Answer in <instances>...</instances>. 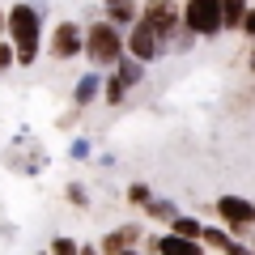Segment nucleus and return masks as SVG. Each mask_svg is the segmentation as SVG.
Instances as JSON below:
<instances>
[{
    "mask_svg": "<svg viewBox=\"0 0 255 255\" xmlns=\"http://www.w3.org/2000/svg\"><path fill=\"white\" fill-rule=\"evenodd\" d=\"M140 238H145V226L128 221V226H119V230H111V234H102L98 251H102V255H124L128 247H140Z\"/></svg>",
    "mask_w": 255,
    "mask_h": 255,
    "instance_id": "9",
    "label": "nucleus"
},
{
    "mask_svg": "<svg viewBox=\"0 0 255 255\" xmlns=\"http://www.w3.org/2000/svg\"><path fill=\"white\" fill-rule=\"evenodd\" d=\"M0 34H9V13H0Z\"/></svg>",
    "mask_w": 255,
    "mask_h": 255,
    "instance_id": "27",
    "label": "nucleus"
},
{
    "mask_svg": "<svg viewBox=\"0 0 255 255\" xmlns=\"http://www.w3.org/2000/svg\"><path fill=\"white\" fill-rule=\"evenodd\" d=\"M47 251H51V255H81V243H77V238H68V234H55Z\"/></svg>",
    "mask_w": 255,
    "mask_h": 255,
    "instance_id": "20",
    "label": "nucleus"
},
{
    "mask_svg": "<svg viewBox=\"0 0 255 255\" xmlns=\"http://www.w3.org/2000/svg\"><path fill=\"white\" fill-rule=\"evenodd\" d=\"M149 251H157V255H209V247L196 243V238H183V234H157V238H149Z\"/></svg>",
    "mask_w": 255,
    "mask_h": 255,
    "instance_id": "10",
    "label": "nucleus"
},
{
    "mask_svg": "<svg viewBox=\"0 0 255 255\" xmlns=\"http://www.w3.org/2000/svg\"><path fill=\"white\" fill-rule=\"evenodd\" d=\"M64 200L73 204V209H90V187H85V183H64Z\"/></svg>",
    "mask_w": 255,
    "mask_h": 255,
    "instance_id": "17",
    "label": "nucleus"
},
{
    "mask_svg": "<svg viewBox=\"0 0 255 255\" xmlns=\"http://www.w3.org/2000/svg\"><path fill=\"white\" fill-rule=\"evenodd\" d=\"M247 64H251V73H255V47H251V60H247Z\"/></svg>",
    "mask_w": 255,
    "mask_h": 255,
    "instance_id": "29",
    "label": "nucleus"
},
{
    "mask_svg": "<svg viewBox=\"0 0 255 255\" xmlns=\"http://www.w3.org/2000/svg\"><path fill=\"white\" fill-rule=\"evenodd\" d=\"M124 255H145V251H140V247H128V251Z\"/></svg>",
    "mask_w": 255,
    "mask_h": 255,
    "instance_id": "28",
    "label": "nucleus"
},
{
    "mask_svg": "<svg viewBox=\"0 0 255 255\" xmlns=\"http://www.w3.org/2000/svg\"><path fill=\"white\" fill-rule=\"evenodd\" d=\"M124 55H128V34L115 21L102 17L94 26H85V60H90V68H115Z\"/></svg>",
    "mask_w": 255,
    "mask_h": 255,
    "instance_id": "2",
    "label": "nucleus"
},
{
    "mask_svg": "<svg viewBox=\"0 0 255 255\" xmlns=\"http://www.w3.org/2000/svg\"><path fill=\"white\" fill-rule=\"evenodd\" d=\"M145 217L157 221V226H174V217H179V204H174L170 196H153V200L145 204Z\"/></svg>",
    "mask_w": 255,
    "mask_h": 255,
    "instance_id": "14",
    "label": "nucleus"
},
{
    "mask_svg": "<svg viewBox=\"0 0 255 255\" xmlns=\"http://www.w3.org/2000/svg\"><path fill=\"white\" fill-rule=\"evenodd\" d=\"M217 217L234 238H251L255 230V204L247 196H217Z\"/></svg>",
    "mask_w": 255,
    "mask_h": 255,
    "instance_id": "5",
    "label": "nucleus"
},
{
    "mask_svg": "<svg viewBox=\"0 0 255 255\" xmlns=\"http://www.w3.org/2000/svg\"><path fill=\"white\" fill-rule=\"evenodd\" d=\"M102 13H107V21H115L119 30L140 21V4L136 0H102Z\"/></svg>",
    "mask_w": 255,
    "mask_h": 255,
    "instance_id": "12",
    "label": "nucleus"
},
{
    "mask_svg": "<svg viewBox=\"0 0 255 255\" xmlns=\"http://www.w3.org/2000/svg\"><path fill=\"white\" fill-rule=\"evenodd\" d=\"M140 21H145L166 47L183 30V4H174V0H149V4H140Z\"/></svg>",
    "mask_w": 255,
    "mask_h": 255,
    "instance_id": "3",
    "label": "nucleus"
},
{
    "mask_svg": "<svg viewBox=\"0 0 255 255\" xmlns=\"http://www.w3.org/2000/svg\"><path fill=\"white\" fill-rule=\"evenodd\" d=\"M251 4L255 0H221V21H226V30H243Z\"/></svg>",
    "mask_w": 255,
    "mask_h": 255,
    "instance_id": "15",
    "label": "nucleus"
},
{
    "mask_svg": "<svg viewBox=\"0 0 255 255\" xmlns=\"http://www.w3.org/2000/svg\"><path fill=\"white\" fill-rule=\"evenodd\" d=\"M162 51H166V47H162V38H157L153 30L145 26V21L128 26V55H132V60H140V64H153Z\"/></svg>",
    "mask_w": 255,
    "mask_h": 255,
    "instance_id": "8",
    "label": "nucleus"
},
{
    "mask_svg": "<svg viewBox=\"0 0 255 255\" xmlns=\"http://www.w3.org/2000/svg\"><path fill=\"white\" fill-rule=\"evenodd\" d=\"M38 255H51V251H38Z\"/></svg>",
    "mask_w": 255,
    "mask_h": 255,
    "instance_id": "31",
    "label": "nucleus"
},
{
    "mask_svg": "<svg viewBox=\"0 0 255 255\" xmlns=\"http://www.w3.org/2000/svg\"><path fill=\"white\" fill-rule=\"evenodd\" d=\"M226 255H255V251H251V243H238V238H234V243H230V251H226Z\"/></svg>",
    "mask_w": 255,
    "mask_h": 255,
    "instance_id": "25",
    "label": "nucleus"
},
{
    "mask_svg": "<svg viewBox=\"0 0 255 255\" xmlns=\"http://www.w3.org/2000/svg\"><path fill=\"white\" fill-rule=\"evenodd\" d=\"M85 51V30L77 21H55L51 38H47V55L51 60H77Z\"/></svg>",
    "mask_w": 255,
    "mask_h": 255,
    "instance_id": "7",
    "label": "nucleus"
},
{
    "mask_svg": "<svg viewBox=\"0 0 255 255\" xmlns=\"http://www.w3.org/2000/svg\"><path fill=\"white\" fill-rule=\"evenodd\" d=\"M81 255H102V251H98V243H81Z\"/></svg>",
    "mask_w": 255,
    "mask_h": 255,
    "instance_id": "26",
    "label": "nucleus"
},
{
    "mask_svg": "<svg viewBox=\"0 0 255 255\" xmlns=\"http://www.w3.org/2000/svg\"><path fill=\"white\" fill-rule=\"evenodd\" d=\"M183 26L200 38H217L226 30L221 21V0H183Z\"/></svg>",
    "mask_w": 255,
    "mask_h": 255,
    "instance_id": "4",
    "label": "nucleus"
},
{
    "mask_svg": "<svg viewBox=\"0 0 255 255\" xmlns=\"http://www.w3.org/2000/svg\"><path fill=\"white\" fill-rule=\"evenodd\" d=\"M13 43V51H17V64L21 68H30V64L38 60V51H43V13L34 9V4H13L9 9V34H4Z\"/></svg>",
    "mask_w": 255,
    "mask_h": 255,
    "instance_id": "1",
    "label": "nucleus"
},
{
    "mask_svg": "<svg viewBox=\"0 0 255 255\" xmlns=\"http://www.w3.org/2000/svg\"><path fill=\"white\" fill-rule=\"evenodd\" d=\"M13 64H17V51H13V43L4 38V43H0V73H9Z\"/></svg>",
    "mask_w": 255,
    "mask_h": 255,
    "instance_id": "23",
    "label": "nucleus"
},
{
    "mask_svg": "<svg viewBox=\"0 0 255 255\" xmlns=\"http://www.w3.org/2000/svg\"><path fill=\"white\" fill-rule=\"evenodd\" d=\"M251 251H255V230H251Z\"/></svg>",
    "mask_w": 255,
    "mask_h": 255,
    "instance_id": "30",
    "label": "nucleus"
},
{
    "mask_svg": "<svg viewBox=\"0 0 255 255\" xmlns=\"http://www.w3.org/2000/svg\"><path fill=\"white\" fill-rule=\"evenodd\" d=\"M68 157H73V162H90V157H94V140L90 136H77L73 145H68Z\"/></svg>",
    "mask_w": 255,
    "mask_h": 255,
    "instance_id": "22",
    "label": "nucleus"
},
{
    "mask_svg": "<svg viewBox=\"0 0 255 255\" xmlns=\"http://www.w3.org/2000/svg\"><path fill=\"white\" fill-rule=\"evenodd\" d=\"M102 90H107L102 73H98V68H90V73L77 77V85H73V102H77V107H90V102L102 98Z\"/></svg>",
    "mask_w": 255,
    "mask_h": 255,
    "instance_id": "11",
    "label": "nucleus"
},
{
    "mask_svg": "<svg viewBox=\"0 0 255 255\" xmlns=\"http://www.w3.org/2000/svg\"><path fill=\"white\" fill-rule=\"evenodd\" d=\"M196 38H200V34H191V30L183 26L179 34H174L170 43H166V51H174V55H183V51H191V47H196Z\"/></svg>",
    "mask_w": 255,
    "mask_h": 255,
    "instance_id": "21",
    "label": "nucleus"
},
{
    "mask_svg": "<svg viewBox=\"0 0 255 255\" xmlns=\"http://www.w3.org/2000/svg\"><path fill=\"white\" fill-rule=\"evenodd\" d=\"M4 157H9V170H17V174H38L47 166V149L38 145V136H30V132H17Z\"/></svg>",
    "mask_w": 255,
    "mask_h": 255,
    "instance_id": "6",
    "label": "nucleus"
},
{
    "mask_svg": "<svg viewBox=\"0 0 255 255\" xmlns=\"http://www.w3.org/2000/svg\"><path fill=\"white\" fill-rule=\"evenodd\" d=\"M145 73H149V64H140V60H132V55H124V60L115 64L111 81H115V85H124V90H136V85L145 81Z\"/></svg>",
    "mask_w": 255,
    "mask_h": 255,
    "instance_id": "13",
    "label": "nucleus"
},
{
    "mask_svg": "<svg viewBox=\"0 0 255 255\" xmlns=\"http://www.w3.org/2000/svg\"><path fill=\"white\" fill-rule=\"evenodd\" d=\"M170 234H183V238H196V243H204V221L191 217V213H179L170 226Z\"/></svg>",
    "mask_w": 255,
    "mask_h": 255,
    "instance_id": "16",
    "label": "nucleus"
},
{
    "mask_svg": "<svg viewBox=\"0 0 255 255\" xmlns=\"http://www.w3.org/2000/svg\"><path fill=\"white\" fill-rule=\"evenodd\" d=\"M243 34L255 43V4H251V13H247V21H243Z\"/></svg>",
    "mask_w": 255,
    "mask_h": 255,
    "instance_id": "24",
    "label": "nucleus"
},
{
    "mask_svg": "<svg viewBox=\"0 0 255 255\" xmlns=\"http://www.w3.org/2000/svg\"><path fill=\"white\" fill-rule=\"evenodd\" d=\"M124 200L132 204V209H145V204L153 200V191H149V183H128V191H124Z\"/></svg>",
    "mask_w": 255,
    "mask_h": 255,
    "instance_id": "18",
    "label": "nucleus"
},
{
    "mask_svg": "<svg viewBox=\"0 0 255 255\" xmlns=\"http://www.w3.org/2000/svg\"><path fill=\"white\" fill-rule=\"evenodd\" d=\"M230 243H234V234H230V230H209V226H204V247H213V251L226 255Z\"/></svg>",
    "mask_w": 255,
    "mask_h": 255,
    "instance_id": "19",
    "label": "nucleus"
}]
</instances>
